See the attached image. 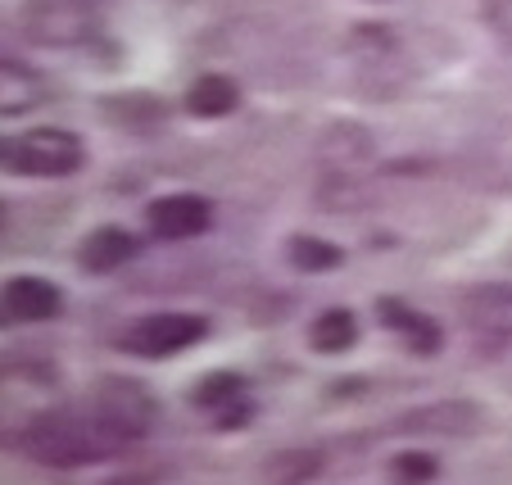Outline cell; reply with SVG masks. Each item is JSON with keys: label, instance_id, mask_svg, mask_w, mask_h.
<instances>
[{"label": "cell", "instance_id": "obj_10", "mask_svg": "<svg viewBox=\"0 0 512 485\" xmlns=\"http://www.w3.org/2000/svg\"><path fill=\"white\" fill-rule=\"evenodd\" d=\"M241 105V87H236L227 73H200V78L186 87V114L191 118H227Z\"/></svg>", "mask_w": 512, "mask_h": 485}, {"label": "cell", "instance_id": "obj_14", "mask_svg": "<svg viewBox=\"0 0 512 485\" xmlns=\"http://www.w3.org/2000/svg\"><path fill=\"white\" fill-rule=\"evenodd\" d=\"M286 259L300 272H331V268L345 263V250L331 245V241H322V236H313V232H300V236H290L286 241Z\"/></svg>", "mask_w": 512, "mask_h": 485}, {"label": "cell", "instance_id": "obj_13", "mask_svg": "<svg viewBox=\"0 0 512 485\" xmlns=\"http://www.w3.org/2000/svg\"><path fill=\"white\" fill-rule=\"evenodd\" d=\"M309 345L318 354H345L358 345V318L349 309H322L309 327Z\"/></svg>", "mask_w": 512, "mask_h": 485}, {"label": "cell", "instance_id": "obj_16", "mask_svg": "<svg viewBox=\"0 0 512 485\" xmlns=\"http://www.w3.org/2000/svg\"><path fill=\"white\" fill-rule=\"evenodd\" d=\"M435 472H440V463H435V454H426V449H399V454L390 458V476H395L399 485H426V481H435Z\"/></svg>", "mask_w": 512, "mask_h": 485}, {"label": "cell", "instance_id": "obj_20", "mask_svg": "<svg viewBox=\"0 0 512 485\" xmlns=\"http://www.w3.org/2000/svg\"><path fill=\"white\" fill-rule=\"evenodd\" d=\"M0 155H5V150H0Z\"/></svg>", "mask_w": 512, "mask_h": 485}, {"label": "cell", "instance_id": "obj_5", "mask_svg": "<svg viewBox=\"0 0 512 485\" xmlns=\"http://www.w3.org/2000/svg\"><path fill=\"white\" fill-rule=\"evenodd\" d=\"M64 309V291L46 277H10L0 286V331L28 327V322H50Z\"/></svg>", "mask_w": 512, "mask_h": 485}, {"label": "cell", "instance_id": "obj_7", "mask_svg": "<svg viewBox=\"0 0 512 485\" xmlns=\"http://www.w3.org/2000/svg\"><path fill=\"white\" fill-rule=\"evenodd\" d=\"M136 254H141V241H136L127 227L105 223V227H96V232L82 236V245H78V268L91 272V277H109V272L127 268Z\"/></svg>", "mask_w": 512, "mask_h": 485}, {"label": "cell", "instance_id": "obj_17", "mask_svg": "<svg viewBox=\"0 0 512 485\" xmlns=\"http://www.w3.org/2000/svg\"><path fill=\"white\" fill-rule=\"evenodd\" d=\"M481 19L490 23L494 37L512 41V0H481Z\"/></svg>", "mask_w": 512, "mask_h": 485}, {"label": "cell", "instance_id": "obj_4", "mask_svg": "<svg viewBox=\"0 0 512 485\" xmlns=\"http://www.w3.org/2000/svg\"><path fill=\"white\" fill-rule=\"evenodd\" d=\"M145 227L159 241H195L213 227V204L195 191H173L145 204Z\"/></svg>", "mask_w": 512, "mask_h": 485}, {"label": "cell", "instance_id": "obj_18", "mask_svg": "<svg viewBox=\"0 0 512 485\" xmlns=\"http://www.w3.org/2000/svg\"><path fill=\"white\" fill-rule=\"evenodd\" d=\"M254 418V408L245 404V399H232V404L218 413V427H241V422H250Z\"/></svg>", "mask_w": 512, "mask_h": 485}, {"label": "cell", "instance_id": "obj_19", "mask_svg": "<svg viewBox=\"0 0 512 485\" xmlns=\"http://www.w3.org/2000/svg\"><path fill=\"white\" fill-rule=\"evenodd\" d=\"M105 485H155V481H150V476H141V472H136V476H114V481H105Z\"/></svg>", "mask_w": 512, "mask_h": 485}, {"label": "cell", "instance_id": "obj_8", "mask_svg": "<svg viewBox=\"0 0 512 485\" xmlns=\"http://www.w3.org/2000/svg\"><path fill=\"white\" fill-rule=\"evenodd\" d=\"M377 322L386 331H395V336L404 340L413 354H435L440 345H445V331H440V322L426 318V313L413 309L408 300H395V295L377 300Z\"/></svg>", "mask_w": 512, "mask_h": 485}, {"label": "cell", "instance_id": "obj_2", "mask_svg": "<svg viewBox=\"0 0 512 485\" xmlns=\"http://www.w3.org/2000/svg\"><path fill=\"white\" fill-rule=\"evenodd\" d=\"M87 164V141L68 127H32V132L14 136V146L5 150V168L19 177H41V182H59L73 177Z\"/></svg>", "mask_w": 512, "mask_h": 485}, {"label": "cell", "instance_id": "obj_11", "mask_svg": "<svg viewBox=\"0 0 512 485\" xmlns=\"http://www.w3.org/2000/svg\"><path fill=\"white\" fill-rule=\"evenodd\" d=\"M404 431H435V436H472L481 427V413L476 404H431L422 413L399 422Z\"/></svg>", "mask_w": 512, "mask_h": 485}, {"label": "cell", "instance_id": "obj_12", "mask_svg": "<svg viewBox=\"0 0 512 485\" xmlns=\"http://www.w3.org/2000/svg\"><path fill=\"white\" fill-rule=\"evenodd\" d=\"M322 472V449L313 445H295V449H277L263 467V485H309Z\"/></svg>", "mask_w": 512, "mask_h": 485}, {"label": "cell", "instance_id": "obj_15", "mask_svg": "<svg viewBox=\"0 0 512 485\" xmlns=\"http://www.w3.org/2000/svg\"><path fill=\"white\" fill-rule=\"evenodd\" d=\"M241 390H245V377L241 372H209L204 381H195L191 386V404L195 408H204V413H223L232 399H241Z\"/></svg>", "mask_w": 512, "mask_h": 485}, {"label": "cell", "instance_id": "obj_3", "mask_svg": "<svg viewBox=\"0 0 512 485\" xmlns=\"http://www.w3.org/2000/svg\"><path fill=\"white\" fill-rule=\"evenodd\" d=\"M204 336H209V318H200V313H182V309H168V313H150V318L132 322V327H127V336L118 340V350L136 354V359H173V354L200 345Z\"/></svg>", "mask_w": 512, "mask_h": 485}, {"label": "cell", "instance_id": "obj_9", "mask_svg": "<svg viewBox=\"0 0 512 485\" xmlns=\"http://www.w3.org/2000/svg\"><path fill=\"white\" fill-rule=\"evenodd\" d=\"M50 100V87L37 68H28L23 59L0 55V118H23L32 109H41Z\"/></svg>", "mask_w": 512, "mask_h": 485}, {"label": "cell", "instance_id": "obj_1", "mask_svg": "<svg viewBox=\"0 0 512 485\" xmlns=\"http://www.w3.org/2000/svg\"><path fill=\"white\" fill-rule=\"evenodd\" d=\"M159 404L132 377H105L73 404L41 413L23 431V449L46 467H87L141 445L155 431Z\"/></svg>", "mask_w": 512, "mask_h": 485}, {"label": "cell", "instance_id": "obj_6", "mask_svg": "<svg viewBox=\"0 0 512 485\" xmlns=\"http://www.w3.org/2000/svg\"><path fill=\"white\" fill-rule=\"evenodd\" d=\"M28 32L41 46H82L96 32V14L73 5V0H32L28 5Z\"/></svg>", "mask_w": 512, "mask_h": 485}]
</instances>
